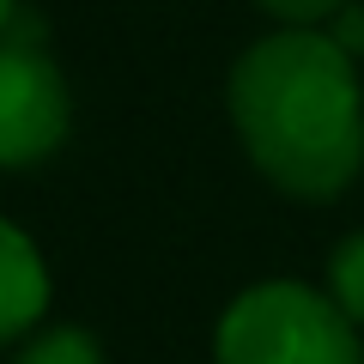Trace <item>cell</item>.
<instances>
[{
	"label": "cell",
	"instance_id": "cell-1",
	"mask_svg": "<svg viewBox=\"0 0 364 364\" xmlns=\"http://www.w3.org/2000/svg\"><path fill=\"white\" fill-rule=\"evenodd\" d=\"M231 128L249 164L298 200H334L364 170V85L358 61L328 31H291L249 43L225 85Z\"/></svg>",
	"mask_w": 364,
	"mask_h": 364
},
{
	"label": "cell",
	"instance_id": "cell-2",
	"mask_svg": "<svg viewBox=\"0 0 364 364\" xmlns=\"http://www.w3.org/2000/svg\"><path fill=\"white\" fill-rule=\"evenodd\" d=\"M213 364H364V346L328 291L261 279L225 304L213 328Z\"/></svg>",
	"mask_w": 364,
	"mask_h": 364
},
{
	"label": "cell",
	"instance_id": "cell-3",
	"mask_svg": "<svg viewBox=\"0 0 364 364\" xmlns=\"http://www.w3.org/2000/svg\"><path fill=\"white\" fill-rule=\"evenodd\" d=\"M73 128V97H67L61 67L49 61L37 37L0 31V170H31L61 152Z\"/></svg>",
	"mask_w": 364,
	"mask_h": 364
},
{
	"label": "cell",
	"instance_id": "cell-4",
	"mask_svg": "<svg viewBox=\"0 0 364 364\" xmlns=\"http://www.w3.org/2000/svg\"><path fill=\"white\" fill-rule=\"evenodd\" d=\"M43 310H49V267H43V249L31 243L18 225L0 219V346L37 334Z\"/></svg>",
	"mask_w": 364,
	"mask_h": 364
},
{
	"label": "cell",
	"instance_id": "cell-5",
	"mask_svg": "<svg viewBox=\"0 0 364 364\" xmlns=\"http://www.w3.org/2000/svg\"><path fill=\"white\" fill-rule=\"evenodd\" d=\"M13 364H104V346L85 328H37V334L18 340Z\"/></svg>",
	"mask_w": 364,
	"mask_h": 364
},
{
	"label": "cell",
	"instance_id": "cell-6",
	"mask_svg": "<svg viewBox=\"0 0 364 364\" xmlns=\"http://www.w3.org/2000/svg\"><path fill=\"white\" fill-rule=\"evenodd\" d=\"M328 298L340 304V316L352 328H364V231L334 243V255H328Z\"/></svg>",
	"mask_w": 364,
	"mask_h": 364
},
{
	"label": "cell",
	"instance_id": "cell-7",
	"mask_svg": "<svg viewBox=\"0 0 364 364\" xmlns=\"http://www.w3.org/2000/svg\"><path fill=\"white\" fill-rule=\"evenodd\" d=\"M255 6L273 13L279 25H291V31H322L340 6H352V0H255Z\"/></svg>",
	"mask_w": 364,
	"mask_h": 364
},
{
	"label": "cell",
	"instance_id": "cell-8",
	"mask_svg": "<svg viewBox=\"0 0 364 364\" xmlns=\"http://www.w3.org/2000/svg\"><path fill=\"white\" fill-rule=\"evenodd\" d=\"M322 31H328V37H334L340 49L352 55V61H358V55H364V6H358V0H352V6H340V13L328 18Z\"/></svg>",
	"mask_w": 364,
	"mask_h": 364
},
{
	"label": "cell",
	"instance_id": "cell-9",
	"mask_svg": "<svg viewBox=\"0 0 364 364\" xmlns=\"http://www.w3.org/2000/svg\"><path fill=\"white\" fill-rule=\"evenodd\" d=\"M13 18H18V0H0V31L13 25Z\"/></svg>",
	"mask_w": 364,
	"mask_h": 364
}]
</instances>
